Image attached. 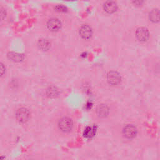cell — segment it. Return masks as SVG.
Here are the masks:
<instances>
[{"mask_svg":"<svg viewBox=\"0 0 160 160\" xmlns=\"http://www.w3.org/2000/svg\"><path fill=\"white\" fill-rule=\"evenodd\" d=\"M59 129L64 132L69 131L73 126L72 120L68 117H64L61 119L59 122Z\"/></svg>","mask_w":160,"mask_h":160,"instance_id":"1","label":"cell"},{"mask_svg":"<svg viewBox=\"0 0 160 160\" xmlns=\"http://www.w3.org/2000/svg\"><path fill=\"white\" fill-rule=\"evenodd\" d=\"M30 117L29 110L25 108H19L16 112V118L20 122L24 123L28 121Z\"/></svg>","mask_w":160,"mask_h":160,"instance_id":"2","label":"cell"},{"mask_svg":"<svg viewBox=\"0 0 160 160\" xmlns=\"http://www.w3.org/2000/svg\"><path fill=\"white\" fill-rule=\"evenodd\" d=\"M136 35L138 39L141 42H146L148 40L149 33L148 30L145 28H139L136 30Z\"/></svg>","mask_w":160,"mask_h":160,"instance_id":"3","label":"cell"},{"mask_svg":"<svg viewBox=\"0 0 160 160\" xmlns=\"http://www.w3.org/2000/svg\"><path fill=\"white\" fill-rule=\"evenodd\" d=\"M79 34L82 38L84 39H89V38H91L92 34V31L91 28L87 24H84L81 26L79 29Z\"/></svg>","mask_w":160,"mask_h":160,"instance_id":"4","label":"cell"},{"mask_svg":"<svg viewBox=\"0 0 160 160\" xmlns=\"http://www.w3.org/2000/svg\"><path fill=\"white\" fill-rule=\"evenodd\" d=\"M107 79L109 84L112 85H116L120 82L121 76L116 71H110L108 74Z\"/></svg>","mask_w":160,"mask_h":160,"instance_id":"5","label":"cell"},{"mask_svg":"<svg viewBox=\"0 0 160 160\" xmlns=\"http://www.w3.org/2000/svg\"><path fill=\"white\" fill-rule=\"evenodd\" d=\"M137 133V129L135 126L132 125H127L124 128L123 134L124 136L128 139L134 138Z\"/></svg>","mask_w":160,"mask_h":160,"instance_id":"6","label":"cell"},{"mask_svg":"<svg viewBox=\"0 0 160 160\" xmlns=\"http://www.w3.org/2000/svg\"><path fill=\"white\" fill-rule=\"evenodd\" d=\"M104 10L108 14H112L115 12L118 9L116 2L112 0H108L104 4Z\"/></svg>","mask_w":160,"mask_h":160,"instance_id":"7","label":"cell"},{"mask_svg":"<svg viewBox=\"0 0 160 160\" xmlns=\"http://www.w3.org/2000/svg\"><path fill=\"white\" fill-rule=\"evenodd\" d=\"M47 27L51 31H57L61 28V23L59 19L52 18L48 21Z\"/></svg>","mask_w":160,"mask_h":160,"instance_id":"8","label":"cell"},{"mask_svg":"<svg viewBox=\"0 0 160 160\" xmlns=\"http://www.w3.org/2000/svg\"><path fill=\"white\" fill-rule=\"evenodd\" d=\"M149 19L153 22L160 21V11L158 9H152L149 13Z\"/></svg>","mask_w":160,"mask_h":160,"instance_id":"9","label":"cell"},{"mask_svg":"<svg viewBox=\"0 0 160 160\" xmlns=\"http://www.w3.org/2000/svg\"><path fill=\"white\" fill-rule=\"evenodd\" d=\"M8 57L9 59L14 62H20L24 59V56L22 54L14 52H9L8 54Z\"/></svg>","mask_w":160,"mask_h":160,"instance_id":"10","label":"cell"},{"mask_svg":"<svg viewBox=\"0 0 160 160\" xmlns=\"http://www.w3.org/2000/svg\"><path fill=\"white\" fill-rule=\"evenodd\" d=\"M109 109L105 104L99 105L97 108V113L100 117H105L108 114Z\"/></svg>","mask_w":160,"mask_h":160,"instance_id":"11","label":"cell"},{"mask_svg":"<svg viewBox=\"0 0 160 160\" xmlns=\"http://www.w3.org/2000/svg\"><path fill=\"white\" fill-rule=\"evenodd\" d=\"M38 44H39V48H41L43 51L48 50L51 46L50 42L47 39H40L39 41Z\"/></svg>","mask_w":160,"mask_h":160,"instance_id":"12","label":"cell"},{"mask_svg":"<svg viewBox=\"0 0 160 160\" xmlns=\"http://www.w3.org/2000/svg\"><path fill=\"white\" fill-rule=\"evenodd\" d=\"M47 94L49 97H55L58 95V90L54 87H49L47 90Z\"/></svg>","mask_w":160,"mask_h":160,"instance_id":"13","label":"cell"},{"mask_svg":"<svg viewBox=\"0 0 160 160\" xmlns=\"http://www.w3.org/2000/svg\"><path fill=\"white\" fill-rule=\"evenodd\" d=\"M94 129L92 127H88L86 129L85 131H84V136H86V137H91L94 135Z\"/></svg>","mask_w":160,"mask_h":160,"instance_id":"14","label":"cell"},{"mask_svg":"<svg viewBox=\"0 0 160 160\" xmlns=\"http://www.w3.org/2000/svg\"><path fill=\"white\" fill-rule=\"evenodd\" d=\"M55 9L58 11V12H64L67 11V8L66 7L62 6V5H58L55 7Z\"/></svg>","mask_w":160,"mask_h":160,"instance_id":"15","label":"cell"},{"mask_svg":"<svg viewBox=\"0 0 160 160\" xmlns=\"http://www.w3.org/2000/svg\"><path fill=\"white\" fill-rule=\"evenodd\" d=\"M144 0H132V3L136 6H141L143 3Z\"/></svg>","mask_w":160,"mask_h":160,"instance_id":"16","label":"cell"},{"mask_svg":"<svg viewBox=\"0 0 160 160\" xmlns=\"http://www.w3.org/2000/svg\"><path fill=\"white\" fill-rule=\"evenodd\" d=\"M1 18H2V19H3V18H4V17L6 16V15H5V14H6V13H5V12L4 13V9H3L2 8H1Z\"/></svg>","mask_w":160,"mask_h":160,"instance_id":"17","label":"cell"},{"mask_svg":"<svg viewBox=\"0 0 160 160\" xmlns=\"http://www.w3.org/2000/svg\"><path fill=\"white\" fill-rule=\"evenodd\" d=\"M4 70H5V68H4L3 64L1 63V76H2V74H3V73H4Z\"/></svg>","mask_w":160,"mask_h":160,"instance_id":"18","label":"cell"}]
</instances>
